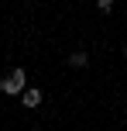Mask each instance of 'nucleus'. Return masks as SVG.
<instances>
[{
	"label": "nucleus",
	"instance_id": "obj_1",
	"mask_svg": "<svg viewBox=\"0 0 127 131\" xmlns=\"http://www.w3.org/2000/svg\"><path fill=\"white\" fill-rule=\"evenodd\" d=\"M24 83H27V72L24 69H10L4 76V83H0V90H4L7 97H14V93H24Z\"/></svg>",
	"mask_w": 127,
	"mask_h": 131
},
{
	"label": "nucleus",
	"instance_id": "obj_2",
	"mask_svg": "<svg viewBox=\"0 0 127 131\" xmlns=\"http://www.w3.org/2000/svg\"><path fill=\"white\" fill-rule=\"evenodd\" d=\"M38 104H41V90H34V86L24 90V107H38Z\"/></svg>",
	"mask_w": 127,
	"mask_h": 131
},
{
	"label": "nucleus",
	"instance_id": "obj_3",
	"mask_svg": "<svg viewBox=\"0 0 127 131\" xmlns=\"http://www.w3.org/2000/svg\"><path fill=\"white\" fill-rule=\"evenodd\" d=\"M86 62H89L86 52H72V55H69V66H86Z\"/></svg>",
	"mask_w": 127,
	"mask_h": 131
},
{
	"label": "nucleus",
	"instance_id": "obj_4",
	"mask_svg": "<svg viewBox=\"0 0 127 131\" xmlns=\"http://www.w3.org/2000/svg\"><path fill=\"white\" fill-rule=\"evenodd\" d=\"M96 7H100V10H110V7H114V0H96Z\"/></svg>",
	"mask_w": 127,
	"mask_h": 131
}]
</instances>
